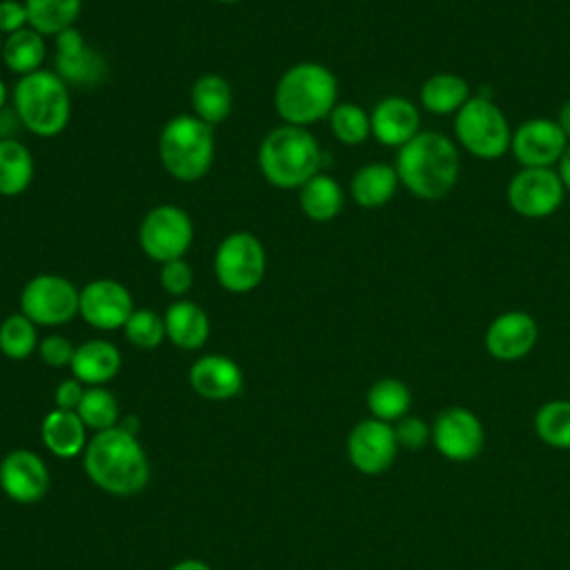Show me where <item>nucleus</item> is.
Segmentation results:
<instances>
[{
    "label": "nucleus",
    "instance_id": "5701e85b",
    "mask_svg": "<svg viewBox=\"0 0 570 570\" xmlns=\"http://www.w3.org/2000/svg\"><path fill=\"white\" fill-rule=\"evenodd\" d=\"M40 436L45 448L60 459H73L87 448V425L73 410H51L42 419Z\"/></svg>",
    "mask_w": 570,
    "mask_h": 570
},
{
    "label": "nucleus",
    "instance_id": "4c0bfd02",
    "mask_svg": "<svg viewBox=\"0 0 570 570\" xmlns=\"http://www.w3.org/2000/svg\"><path fill=\"white\" fill-rule=\"evenodd\" d=\"M394 434L399 441V448H407V450H421L428 445V441H432V425H428L423 419L405 414L403 419L396 421L394 425Z\"/></svg>",
    "mask_w": 570,
    "mask_h": 570
},
{
    "label": "nucleus",
    "instance_id": "4468645a",
    "mask_svg": "<svg viewBox=\"0 0 570 570\" xmlns=\"http://www.w3.org/2000/svg\"><path fill=\"white\" fill-rule=\"evenodd\" d=\"M134 312V298L129 289L114 278L89 281L80 289L78 314L82 321L96 330H118L125 327Z\"/></svg>",
    "mask_w": 570,
    "mask_h": 570
},
{
    "label": "nucleus",
    "instance_id": "6ab92c4d",
    "mask_svg": "<svg viewBox=\"0 0 570 570\" xmlns=\"http://www.w3.org/2000/svg\"><path fill=\"white\" fill-rule=\"evenodd\" d=\"M372 136L385 147H403L419 134V109L403 96H385L370 111Z\"/></svg>",
    "mask_w": 570,
    "mask_h": 570
},
{
    "label": "nucleus",
    "instance_id": "a878e982",
    "mask_svg": "<svg viewBox=\"0 0 570 570\" xmlns=\"http://www.w3.org/2000/svg\"><path fill=\"white\" fill-rule=\"evenodd\" d=\"M345 196L336 178L318 171L298 189V205L303 214L314 223H327L343 209Z\"/></svg>",
    "mask_w": 570,
    "mask_h": 570
},
{
    "label": "nucleus",
    "instance_id": "49530a36",
    "mask_svg": "<svg viewBox=\"0 0 570 570\" xmlns=\"http://www.w3.org/2000/svg\"><path fill=\"white\" fill-rule=\"evenodd\" d=\"M7 96H9L7 85H4V80L0 78V109H2V107H7Z\"/></svg>",
    "mask_w": 570,
    "mask_h": 570
},
{
    "label": "nucleus",
    "instance_id": "1a4fd4ad",
    "mask_svg": "<svg viewBox=\"0 0 570 570\" xmlns=\"http://www.w3.org/2000/svg\"><path fill=\"white\" fill-rule=\"evenodd\" d=\"M194 240V223L189 214L178 205L151 207L138 227V243L147 258L156 263H169L183 258Z\"/></svg>",
    "mask_w": 570,
    "mask_h": 570
},
{
    "label": "nucleus",
    "instance_id": "423d86ee",
    "mask_svg": "<svg viewBox=\"0 0 570 570\" xmlns=\"http://www.w3.org/2000/svg\"><path fill=\"white\" fill-rule=\"evenodd\" d=\"M216 140L214 127L196 118L194 114H178L165 122L158 138V156L165 171L180 180H200L214 163Z\"/></svg>",
    "mask_w": 570,
    "mask_h": 570
},
{
    "label": "nucleus",
    "instance_id": "a211bd4d",
    "mask_svg": "<svg viewBox=\"0 0 570 570\" xmlns=\"http://www.w3.org/2000/svg\"><path fill=\"white\" fill-rule=\"evenodd\" d=\"M539 338L537 321L521 309L499 314L485 330V350L497 361H519L532 352Z\"/></svg>",
    "mask_w": 570,
    "mask_h": 570
},
{
    "label": "nucleus",
    "instance_id": "f03ea898",
    "mask_svg": "<svg viewBox=\"0 0 570 570\" xmlns=\"http://www.w3.org/2000/svg\"><path fill=\"white\" fill-rule=\"evenodd\" d=\"M399 183L423 200H439L452 191L461 174L456 145L439 131H419L405 142L394 163Z\"/></svg>",
    "mask_w": 570,
    "mask_h": 570
},
{
    "label": "nucleus",
    "instance_id": "aec40b11",
    "mask_svg": "<svg viewBox=\"0 0 570 570\" xmlns=\"http://www.w3.org/2000/svg\"><path fill=\"white\" fill-rule=\"evenodd\" d=\"M189 385L203 399L227 401L243 390V370L229 356L205 354L191 363Z\"/></svg>",
    "mask_w": 570,
    "mask_h": 570
},
{
    "label": "nucleus",
    "instance_id": "0eeeda50",
    "mask_svg": "<svg viewBox=\"0 0 570 570\" xmlns=\"http://www.w3.org/2000/svg\"><path fill=\"white\" fill-rule=\"evenodd\" d=\"M454 136L468 154L481 160L501 158L512 142L505 114L485 96H470L454 114Z\"/></svg>",
    "mask_w": 570,
    "mask_h": 570
},
{
    "label": "nucleus",
    "instance_id": "2f4dec72",
    "mask_svg": "<svg viewBox=\"0 0 570 570\" xmlns=\"http://www.w3.org/2000/svg\"><path fill=\"white\" fill-rule=\"evenodd\" d=\"M534 432L546 445L570 450V401L543 403L534 414Z\"/></svg>",
    "mask_w": 570,
    "mask_h": 570
},
{
    "label": "nucleus",
    "instance_id": "f257e3e1",
    "mask_svg": "<svg viewBox=\"0 0 570 570\" xmlns=\"http://www.w3.org/2000/svg\"><path fill=\"white\" fill-rule=\"evenodd\" d=\"M85 472L100 490L131 497L147 485L149 461L136 434L116 425L91 436L85 448Z\"/></svg>",
    "mask_w": 570,
    "mask_h": 570
},
{
    "label": "nucleus",
    "instance_id": "b1692460",
    "mask_svg": "<svg viewBox=\"0 0 570 570\" xmlns=\"http://www.w3.org/2000/svg\"><path fill=\"white\" fill-rule=\"evenodd\" d=\"M396 169L387 163H367L356 169L350 180V194L363 209H379L387 205L399 187Z\"/></svg>",
    "mask_w": 570,
    "mask_h": 570
},
{
    "label": "nucleus",
    "instance_id": "e433bc0d",
    "mask_svg": "<svg viewBox=\"0 0 570 570\" xmlns=\"http://www.w3.org/2000/svg\"><path fill=\"white\" fill-rule=\"evenodd\" d=\"M191 285H194V272L185 258H176L160 265V287L167 294L183 298L191 289Z\"/></svg>",
    "mask_w": 570,
    "mask_h": 570
},
{
    "label": "nucleus",
    "instance_id": "a18cd8bd",
    "mask_svg": "<svg viewBox=\"0 0 570 570\" xmlns=\"http://www.w3.org/2000/svg\"><path fill=\"white\" fill-rule=\"evenodd\" d=\"M169 570H212V568L200 559H183V561L174 563Z\"/></svg>",
    "mask_w": 570,
    "mask_h": 570
},
{
    "label": "nucleus",
    "instance_id": "72a5a7b5",
    "mask_svg": "<svg viewBox=\"0 0 570 570\" xmlns=\"http://www.w3.org/2000/svg\"><path fill=\"white\" fill-rule=\"evenodd\" d=\"M78 416L82 419V423L96 432H102V430H111L118 425V401L116 396L102 387V385H94V387H87L85 394H82V401L80 405L76 407Z\"/></svg>",
    "mask_w": 570,
    "mask_h": 570
},
{
    "label": "nucleus",
    "instance_id": "c756f323",
    "mask_svg": "<svg viewBox=\"0 0 570 570\" xmlns=\"http://www.w3.org/2000/svg\"><path fill=\"white\" fill-rule=\"evenodd\" d=\"M27 7L29 27L40 36H58L76 24L82 0H22Z\"/></svg>",
    "mask_w": 570,
    "mask_h": 570
},
{
    "label": "nucleus",
    "instance_id": "7c9ffc66",
    "mask_svg": "<svg viewBox=\"0 0 570 570\" xmlns=\"http://www.w3.org/2000/svg\"><path fill=\"white\" fill-rule=\"evenodd\" d=\"M412 405V394L410 387L392 376L379 379L372 383L367 390V410L372 412V419L392 423L403 419L410 412Z\"/></svg>",
    "mask_w": 570,
    "mask_h": 570
},
{
    "label": "nucleus",
    "instance_id": "f704fd0d",
    "mask_svg": "<svg viewBox=\"0 0 570 570\" xmlns=\"http://www.w3.org/2000/svg\"><path fill=\"white\" fill-rule=\"evenodd\" d=\"M327 120L334 138L343 145H361L372 136L370 114L354 102H336Z\"/></svg>",
    "mask_w": 570,
    "mask_h": 570
},
{
    "label": "nucleus",
    "instance_id": "bb28decb",
    "mask_svg": "<svg viewBox=\"0 0 570 570\" xmlns=\"http://www.w3.org/2000/svg\"><path fill=\"white\" fill-rule=\"evenodd\" d=\"M45 56H47L45 36H40L36 29L24 27L11 36H4L0 58L11 73L22 78L33 71H40Z\"/></svg>",
    "mask_w": 570,
    "mask_h": 570
},
{
    "label": "nucleus",
    "instance_id": "2eb2a0df",
    "mask_svg": "<svg viewBox=\"0 0 570 570\" xmlns=\"http://www.w3.org/2000/svg\"><path fill=\"white\" fill-rule=\"evenodd\" d=\"M399 452V441L394 434V425L365 419L358 421L347 436V456L350 463L363 474H381L385 472Z\"/></svg>",
    "mask_w": 570,
    "mask_h": 570
},
{
    "label": "nucleus",
    "instance_id": "7ed1b4c3",
    "mask_svg": "<svg viewBox=\"0 0 570 570\" xmlns=\"http://www.w3.org/2000/svg\"><path fill=\"white\" fill-rule=\"evenodd\" d=\"M338 102V80L321 62L292 65L276 82L274 107L283 125L307 127L332 114Z\"/></svg>",
    "mask_w": 570,
    "mask_h": 570
},
{
    "label": "nucleus",
    "instance_id": "cd10ccee",
    "mask_svg": "<svg viewBox=\"0 0 570 570\" xmlns=\"http://www.w3.org/2000/svg\"><path fill=\"white\" fill-rule=\"evenodd\" d=\"M419 98L428 111L436 116H448V114H456L470 100V87L463 76L441 71L430 76L421 85Z\"/></svg>",
    "mask_w": 570,
    "mask_h": 570
},
{
    "label": "nucleus",
    "instance_id": "473e14b6",
    "mask_svg": "<svg viewBox=\"0 0 570 570\" xmlns=\"http://www.w3.org/2000/svg\"><path fill=\"white\" fill-rule=\"evenodd\" d=\"M38 332L22 312L9 314L0 323V352L11 361H22L38 352Z\"/></svg>",
    "mask_w": 570,
    "mask_h": 570
},
{
    "label": "nucleus",
    "instance_id": "c85d7f7f",
    "mask_svg": "<svg viewBox=\"0 0 570 570\" xmlns=\"http://www.w3.org/2000/svg\"><path fill=\"white\" fill-rule=\"evenodd\" d=\"M33 156L20 138L0 140V196L13 198L27 191L33 180Z\"/></svg>",
    "mask_w": 570,
    "mask_h": 570
},
{
    "label": "nucleus",
    "instance_id": "4be33fe9",
    "mask_svg": "<svg viewBox=\"0 0 570 570\" xmlns=\"http://www.w3.org/2000/svg\"><path fill=\"white\" fill-rule=\"evenodd\" d=\"M120 352L105 338H91L76 347L71 358V374L82 385H105L120 372Z\"/></svg>",
    "mask_w": 570,
    "mask_h": 570
},
{
    "label": "nucleus",
    "instance_id": "6e6552de",
    "mask_svg": "<svg viewBox=\"0 0 570 570\" xmlns=\"http://www.w3.org/2000/svg\"><path fill=\"white\" fill-rule=\"evenodd\" d=\"M265 269V247L252 232H234L218 243L214 254V276L223 289L247 294L263 283Z\"/></svg>",
    "mask_w": 570,
    "mask_h": 570
},
{
    "label": "nucleus",
    "instance_id": "79ce46f5",
    "mask_svg": "<svg viewBox=\"0 0 570 570\" xmlns=\"http://www.w3.org/2000/svg\"><path fill=\"white\" fill-rule=\"evenodd\" d=\"M24 129L20 116L13 107L0 109V140H18V131Z\"/></svg>",
    "mask_w": 570,
    "mask_h": 570
},
{
    "label": "nucleus",
    "instance_id": "9d476101",
    "mask_svg": "<svg viewBox=\"0 0 570 570\" xmlns=\"http://www.w3.org/2000/svg\"><path fill=\"white\" fill-rule=\"evenodd\" d=\"M80 289L60 274H36L20 292V312L36 325L56 327L78 316Z\"/></svg>",
    "mask_w": 570,
    "mask_h": 570
},
{
    "label": "nucleus",
    "instance_id": "f8f14e48",
    "mask_svg": "<svg viewBox=\"0 0 570 570\" xmlns=\"http://www.w3.org/2000/svg\"><path fill=\"white\" fill-rule=\"evenodd\" d=\"M485 432L481 419L461 405L445 407L432 423V443L450 461H470L483 450Z\"/></svg>",
    "mask_w": 570,
    "mask_h": 570
},
{
    "label": "nucleus",
    "instance_id": "20e7f679",
    "mask_svg": "<svg viewBox=\"0 0 570 570\" xmlns=\"http://www.w3.org/2000/svg\"><path fill=\"white\" fill-rule=\"evenodd\" d=\"M323 167V149L307 127L281 125L258 147V169L276 189H301Z\"/></svg>",
    "mask_w": 570,
    "mask_h": 570
},
{
    "label": "nucleus",
    "instance_id": "dca6fc26",
    "mask_svg": "<svg viewBox=\"0 0 570 570\" xmlns=\"http://www.w3.org/2000/svg\"><path fill=\"white\" fill-rule=\"evenodd\" d=\"M568 149V138L552 118H530L512 131L510 151L523 167H552Z\"/></svg>",
    "mask_w": 570,
    "mask_h": 570
},
{
    "label": "nucleus",
    "instance_id": "37998d69",
    "mask_svg": "<svg viewBox=\"0 0 570 570\" xmlns=\"http://www.w3.org/2000/svg\"><path fill=\"white\" fill-rule=\"evenodd\" d=\"M557 125L561 127L563 136L568 138V145H570V100H566V102L559 107V114H557Z\"/></svg>",
    "mask_w": 570,
    "mask_h": 570
},
{
    "label": "nucleus",
    "instance_id": "39448f33",
    "mask_svg": "<svg viewBox=\"0 0 570 570\" xmlns=\"http://www.w3.org/2000/svg\"><path fill=\"white\" fill-rule=\"evenodd\" d=\"M11 100L24 129L40 138H56L69 125V85L56 71L40 69L18 78Z\"/></svg>",
    "mask_w": 570,
    "mask_h": 570
},
{
    "label": "nucleus",
    "instance_id": "c03bdc74",
    "mask_svg": "<svg viewBox=\"0 0 570 570\" xmlns=\"http://www.w3.org/2000/svg\"><path fill=\"white\" fill-rule=\"evenodd\" d=\"M559 176H561V180H563V187H566V191H570V145H568V149L563 151V156H561V160H559Z\"/></svg>",
    "mask_w": 570,
    "mask_h": 570
},
{
    "label": "nucleus",
    "instance_id": "58836bf2",
    "mask_svg": "<svg viewBox=\"0 0 570 570\" xmlns=\"http://www.w3.org/2000/svg\"><path fill=\"white\" fill-rule=\"evenodd\" d=\"M76 345H71L69 338L60 334H49L38 343V354L49 367H65L71 365Z\"/></svg>",
    "mask_w": 570,
    "mask_h": 570
},
{
    "label": "nucleus",
    "instance_id": "09e8293b",
    "mask_svg": "<svg viewBox=\"0 0 570 570\" xmlns=\"http://www.w3.org/2000/svg\"><path fill=\"white\" fill-rule=\"evenodd\" d=\"M2 42H4V36L0 33V53H2Z\"/></svg>",
    "mask_w": 570,
    "mask_h": 570
},
{
    "label": "nucleus",
    "instance_id": "ea45409f",
    "mask_svg": "<svg viewBox=\"0 0 570 570\" xmlns=\"http://www.w3.org/2000/svg\"><path fill=\"white\" fill-rule=\"evenodd\" d=\"M29 27L27 7L20 0H0V33L11 36Z\"/></svg>",
    "mask_w": 570,
    "mask_h": 570
},
{
    "label": "nucleus",
    "instance_id": "c9c22d12",
    "mask_svg": "<svg viewBox=\"0 0 570 570\" xmlns=\"http://www.w3.org/2000/svg\"><path fill=\"white\" fill-rule=\"evenodd\" d=\"M122 332H125V338L138 350H156L167 338L165 318L147 307L134 309Z\"/></svg>",
    "mask_w": 570,
    "mask_h": 570
},
{
    "label": "nucleus",
    "instance_id": "9b49d317",
    "mask_svg": "<svg viewBox=\"0 0 570 570\" xmlns=\"http://www.w3.org/2000/svg\"><path fill=\"white\" fill-rule=\"evenodd\" d=\"M505 196L519 216L543 218L561 207L566 187L552 167H523L510 178Z\"/></svg>",
    "mask_w": 570,
    "mask_h": 570
},
{
    "label": "nucleus",
    "instance_id": "412c9836",
    "mask_svg": "<svg viewBox=\"0 0 570 570\" xmlns=\"http://www.w3.org/2000/svg\"><path fill=\"white\" fill-rule=\"evenodd\" d=\"M165 334L178 350H200L209 338V316L207 312L187 298L174 301L165 314Z\"/></svg>",
    "mask_w": 570,
    "mask_h": 570
},
{
    "label": "nucleus",
    "instance_id": "f3484780",
    "mask_svg": "<svg viewBox=\"0 0 570 570\" xmlns=\"http://www.w3.org/2000/svg\"><path fill=\"white\" fill-rule=\"evenodd\" d=\"M0 488L16 503H38L49 492V468L31 450H11L0 461Z\"/></svg>",
    "mask_w": 570,
    "mask_h": 570
},
{
    "label": "nucleus",
    "instance_id": "de8ad7c7",
    "mask_svg": "<svg viewBox=\"0 0 570 570\" xmlns=\"http://www.w3.org/2000/svg\"><path fill=\"white\" fill-rule=\"evenodd\" d=\"M214 2H223V4H232V2H238V0H214Z\"/></svg>",
    "mask_w": 570,
    "mask_h": 570
},
{
    "label": "nucleus",
    "instance_id": "ddd939ff",
    "mask_svg": "<svg viewBox=\"0 0 570 570\" xmlns=\"http://www.w3.org/2000/svg\"><path fill=\"white\" fill-rule=\"evenodd\" d=\"M56 73L71 87L91 89L107 78V60L76 27H69L56 36Z\"/></svg>",
    "mask_w": 570,
    "mask_h": 570
},
{
    "label": "nucleus",
    "instance_id": "393cba45",
    "mask_svg": "<svg viewBox=\"0 0 570 570\" xmlns=\"http://www.w3.org/2000/svg\"><path fill=\"white\" fill-rule=\"evenodd\" d=\"M234 105V94L229 82L218 73H203L191 85V109L203 122L216 127L227 120Z\"/></svg>",
    "mask_w": 570,
    "mask_h": 570
},
{
    "label": "nucleus",
    "instance_id": "a19ab883",
    "mask_svg": "<svg viewBox=\"0 0 570 570\" xmlns=\"http://www.w3.org/2000/svg\"><path fill=\"white\" fill-rule=\"evenodd\" d=\"M82 394H85V387L78 379H65L56 385V392H53V403L58 410H73L80 405L82 401Z\"/></svg>",
    "mask_w": 570,
    "mask_h": 570
}]
</instances>
